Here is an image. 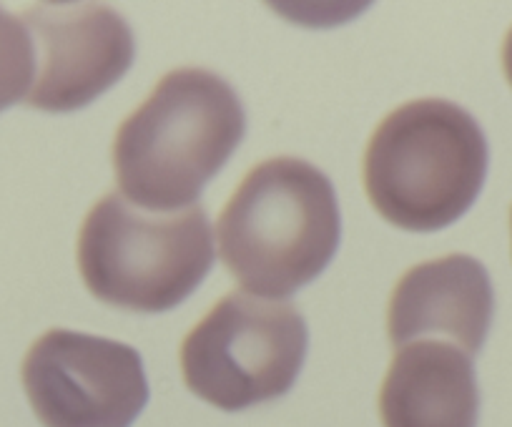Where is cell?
<instances>
[{"label": "cell", "instance_id": "6da1fadb", "mask_svg": "<svg viewBox=\"0 0 512 427\" xmlns=\"http://www.w3.org/2000/svg\"><path fill=\"white\" fill-rule=\"evenodd\" d=\"M244 131V106L224 78L204 68L166 73L113 136L118 189L146 211L189 209Z\"/></svg>", "mask_w": 512, "mask_h": 427}, {"label": "cell", "instance_id": "7a4b0ae2", "mask_svg": "<svg viewBox=\"0 0 512 427\" xmlns=\"http://www.w3.org/2000/svg\"><path fill=\"white\" fill-rule=\"evenodd\" d=\"M219 257L249 294L289 297L332 262L339 244L334 186L292 156L256 164L216 222Z\"/></svg>", "mask_w": 512, "mask_h": 427}, {"label": "cell", "instance_id": "3957f363", "mask_svg": "<svg viewBox=\"0 0 512 427\" xmlns=\"http://www.w3.org/2000/svg\"><path fill=\"white\" fill-rule=\"evenodd\" d=\"M487 174L477 121L442 98L410 101L374 129L362 179L369 204L405 232L450 227L475 204Z\"/></svg>", "mask_w": 512, "mask_h": 427}, {"label": "cell", "instance_id": "277c9868", "mask_svg": "<svg viewBox=\"0 0 512 427\" xmlns=\"http://www.w3.org/2000/svg\"><path fill=\"white\" fill-rule=\"evenodd\" d=\"M211 264L214 234L201 204L156 214L111 191L78 234V272L88 292L128 312H169L204 282Z\"/></svg>", "mask_w": 512, "mask_h": 427}, {"label": "cell", "instance_id": "5b68a950", "mask_svg": "<svg viewBox=\"0 0 512 427\" xmlns=\"http://www.w3.org/2000/svg\"><path fill=\"white\" fill-rule=\"evenodd\" d=\"M307 325L279 299L229 292L181 345V375L199 400L224 412L287 395L307 357Z\"/></svg>", "mask_w": 512, "mask_h": 427}, {"label": "cell", "instance_id": "8992f818", "mask_svg": "<svg viewBox=\"0 0 512 427\" xmlns=\"http://www.w3.org/2000/svg\"><path fill=\"white\" fill-rule=\"evenodd\" d=\"M23 390L43 427H131L149 402L134 347L48 330L23 357Z\"/></svg>", "mask_w": 512, "mask_h": 427}, {"label": "cell", "instance_id": "52a82bcc", "mask_svg": "<svg viewBox=\"0 0 512 427\" xmlns=\"http://www.w3.org/2000/svg\"><path fill=\"white\" fill-rule=\"evenodd\" d=\"M23 23L36 51V76L26 96L31 109H83L134 63V33L101 3H38Z\"/></svg>", "mask_w": 512, "mask_h": 427}, {"label": "cell", "instance_id": "ba28073f", "mask_svg": "<svg viewBox=\"0 0 512 427\" xmlns=\"http://www.w3.org/2000/svg\"><path fill=\"white\" fill-rule=\"evenodd\" d=\"M490 274L467 254L422 262L407 269L387 304L392 347L442 340L477 355L492 322Z\"/></svg>", "mask_w": 512, "mask_h": 427}, {"label": "cell", "instance_id": "9c48e42d", "mask_svg": "<svg viewBox=\"0 0 512 427\" xmlns=\"http://www.w3.org/2000/svg\"><path fill=\"white\" fill-rule=\"evenodd\" d=\"M472 357L442 340H417L395 350L379 387L382 427H477Z\"/></svg>", "mask_w": 512, "mask_h": 427}, {"label": "cell", "instance_id": "30bf717a", "mask_svg": "<svg viewBox=\"0 0 512 427\" xmlns=\"http://www.w3.org/2000/svg\"><path fill=\"white\" fill-rule=\"evenodd\" d=\"M36 76V51L23 18L0 8V111L26 101Z\"/></svg>", "mask_w": 512, "mask_h": 427}, {"label": "cell", "instance_id": "8fae6325", "mask_svg": "<svg viewBox=\"0 0 512 427\" xmlns=\"http://www.w3.org/2000/svg\"><path fill=\"white\" fill-rule=\"evenodd\" d=\"M502 71H505L507 83L512 86V28L507 31L505 43H502Z\"/></svg>", "mask_w": 512, "mask_h": 427}, {"label": "cell", "instance_id": "7c38bea8", "mask_svg": "<svg viewBox=\"0 0 512 427\" xmlns=\"http://www.w3.org/2000/svg\"><path fill=\"white\" fill-rule=\"evenodd\" d=\"M510 237H512V209H510Z\"/></svg>", "mask_w": 512, "mask_h": 427}]
</instances>
